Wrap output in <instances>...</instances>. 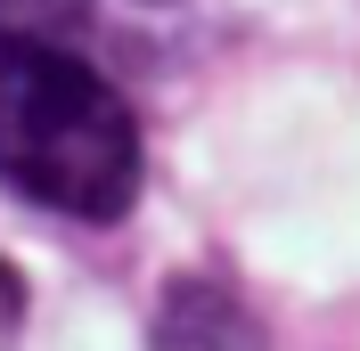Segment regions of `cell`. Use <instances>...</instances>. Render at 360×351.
I'll return each mask as SVG.
<instances>
[{
  "label": "cell",
  "instance_id": "6da1fadb",
  "mask_svg": "<svg viewBox=\"0 0 360 351\" xmlns=\"http://www.w3.org/2000/svg\"><path fill=\"white\" fill-rule=\"evenodd\" d=\"M0 180L74 220H123L139 197L123 90L41 33H0Z\"/></svg>",
  "mask_w": 360,
  "mask_h": 351
},
{
  "label": "cell",
  "instance_id": "7a4b0ae2",
  "mask_svg": "<svg viewBox=\"0 0 360 351\" xmlns=\"http://www.w3.org/2000/svg\"><path fill=\"white\" fill-rule=\"evenodd\" d=\"M148 351H262V319L246 310V294H229L221 278H172L156 294V327Z\"/></svg>",
  "mask_w": 360,
  "mask_h": 351
},
{
  "label": "cell",
  "instance_id": "3957f363",
  "mask_svg": "<svg viewBox=\"0 0 360 351\" xmlns=\"http://www.w3.org/2000/svg\"><path fill=\"white\" fill-rule=\"evenodd\" d=\"M25 319V286H17V270L0 262V327H17Z\"/></svg>",
  "mask_w": 360,
  "mask_h": 351
}]
</instances>
